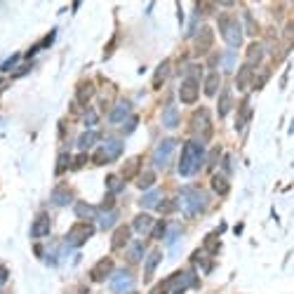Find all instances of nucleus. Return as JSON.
Here are the masks:
<instances>
[{
	"label": "nucleus",
	"mask_w": 294,
	"mask_h": 294,
	"mask_svg": "<svg viewBox=\"0 0 294 294\" xmlns=\"http://www.w3.org/2000/svg\"><path fill=\"white\" fill-rule=\"evenodd\" d=\"M202 160H205V148H202L200 141H186L184 151H181V158H179V174L181 177H193L198 170L202 167Z\"/></svg>",
	"instance_id": "nucleus-1"
},
{
	"label": "nucleus",
	"mask_w": 294,
	"mask_h": 294,
	"mask_svg": "<svg viewBox=\"0 0 294 294\" xmlns=\"http://www.w3.org/2000/svg\"><path fill=\"white\" fill-rule=\"evenodd\" d=\"M207 193L198 186H184L181 193H179V205L184 209L186 217H198L202 209L207 207Z\"/></svg>",
	"instance_id": "nucleus-2"
},
{
	"label": "nucleus",
	"mask_w": 294,
	"mask_h": 294,
	"mask_svg": "<svg viewBox=\"0 0 294 294\" xmlns=\"http://www.w3.org/2000/svg\"><path fill=\"white\" fill-rule=\"evenodd\" d=\"M217 24H219V31L224 36V40L231 45V49L240 47V43H243V29H240L238 21L233 17H228V14H219Z\"/></svg>",
	"instance_id": "nucleus-3"
},
{
	"label": "nucleus",
	"mask_w": 294,
	"mask_h": 294,
	"mask_svg": "<svg viewBox=\"0 0 294 294\" xmlns=\"http://www.w3.org/2000/svg\"><path fill=\"white\" fill-rule=\"evenodd\" d=\"M191 129L193 135L202 141H209L212 139V116H209L207 109H198L191 118Z\"/></svg>",
	"instance_id": "nucleus-4"
},
{
	"label": "nucleus",
	"mask_w": 294,
	"mask_h": 294,
	"mask_svg": "<svg viewBox=\"0 0 294 294\" xmlns=\"http://www.w3.org/2000/svg\"><path fill=\"white\" fill-rule=\"evenodd\" d=\"M94 235V226L90 224V221H78L75 226H71V231H68L66 235V245L71 247H83L87 243V240Z\"/></svg>",
	"instance_id": "nucleus-5"
},
{
	"label": "nucleus",
	"mask_w": 294,
	"mask_h": 294,
	"mask_svg": "<svg viewBox=\"0 0 294 294\" xmlns=\"http://www.w3.org/2000/svg\"><path fill=\"white\" fill-rule=\"evenodd\" d=\"M120 153H123V141L120 139H106L104 146L94 153V163H97V165H106V163H113V160L120 158Z\"/></svg>",
	"instance_id": "nucleus-6"
},
{
	"label": "nucleus",
	"mask_w": 294,
	"mask_h": 294,
	"mask_svg": "<svg viewBox=\"0 0 294 294\" xmlns=\"http://www.w3.org/2000/svg\"><path fill=\"white\" fill-rule=\"evenodd\" d=\"M212 45H215V31L209 26H202L200 31L196 33V38H193V52L198 57H202L212 49Z\"/></svg>",
	"instance_id": "nucleus-7"
},
{
	"label": "nucleus",
	"mask_w": 294,
	"mask_h": 294,
	"mask_svg": "<svg viewBox=\"0 0 294 294\" xmlns=\"http://www.w3.org/2000/svg\"><path fill=\"white\" fill-rule=\"evenodd\" d=\"M198 94H200V87H198L196 78H186L181 83V87H179V101L181 104H196Z\"/></svg>",
	"instance_id": "nucleus-8"
},
{
	"label": "nucleus",
	"mask_w": 294,
	"mask_h": 294,
	"mask_svg": "<svg viewBox=\"0 0 294 294\" xmlns=\"http://www.w3.org/2000/svg\"><path fill=\"white\" fill-rule=\"evenodd\" d=\"M132 285H135V276L129 273V271H118V273H113V278H111V292H129L132 289Z\"/></svg>",
	"instance_id": "nucleus-9"
},
{
	"label": "nucleus",
	"mask_w": 294,
	"mask_h": 294,
	"mask_svg": "<svg viewBox=\"0 0 294 294\" xmlns=\"http://www.w3.org/2000/svg\"><path fill=\"white\" fill-rule=\"evenodd\" d=\"M170 285H172V294H184L191 285H196V278L191 276L189 271H181V273H174L170 278Z\"/></svg>",
	"instance_id": "nucleus-10"
},
{
	"label": "nucleus",
	"mask_w": 294,
	"mask_h": 294,
	"mask_svg": "<svg viewBox=\"0 0 294 294\" xmlns=\"http://www.w3.org/2000/svg\"><path fill=\"white\" fill-rule=\"evenodd\" d=\"M129 113H132V104H129L127 99H123V101H118V104L111 109L109 123H111V125H123L125 120L129 118Z\"/></svg>",
	"instance_id": "nucleus-11"
},
{
	"label": "nucleus",
	"mask_w": 294,
	"mask_h": 294,
	"mask_svg": "<svg viewBox=\"0 0 294 294\" xmlns=\"http://www.w3.org/2000/svg\"><path fill=\"white\" fill-rule=\"evenodd\" d=\"M49 231H52V219H49V215H45V212L38 215L31 226V238L40 240V238H45V235H49Z\"/></svg>",
	"instance_id": "nucleus-12"
},
{
	"label": "nucleus",
	"mask_w": 294,
	"mask_h": 294,
	"mask_svg": "<svg viewBox=\"0 0 294 294\" xmlns=\"http://www.w3.org/2000/svg\"><path fill=\"white\" fill-rule=\"evenodd\" d=\"M111 273H113V259L106 257V259H101V261H99L92 271H90V278H92L94 282H104Z\"/></svg>",
	"instance_id": "nucleus-13"
},
{
	"label": "nucleus",
	"mask_w": 294,
	"mask_h": 294,
	"mask_svg": "<svg viewBox=\"0 0 294 294\" xmlns=\"http://www.w3.org/2000/svg\"><path fill=\"white\" fill-rule=\"evenodd\" d=\"M174 146H177V144H174V139H163V141H160L158 151H155V165H158V167L167 165V160H170Z\"/></svg>",
	"instance_id": "nucleus-14"
},
{
	"label": "nucleus",
	"mask_w": 294,
	"mask_h": 294,
	"mask_svg": "<svg viewBox=\"0 0 294 294\" xmlns=\"http://www.w3.org/2000/svg\"><path fill=\"white\" fill-rule=\"evenodd\" d=\"M129 233H132V228L129 226H118L116 233H113V238H111V250H120V247H125L129 243Z\"/></svg>",
	"instance_id": "nucleus-15"
},
{
	"label": "nucleus",
	"mask_w": 294,
	"mask_h": 294,
	"mask_svg": "<svg viewBox=\"0 0 294 294\" xmlns=\"http://www.w3.org/2000/svg\"><path fill=\"white\" fill-rule=\"evenodd\" d=\"M160 261H163V252H160L158 247L148 252V257H146V273H144V278H146V280H151V278H153V273H155V269L160 266Z\"/></svg>",
	"instance_id": "nucleus-16"
},
{
	"label": "nucleus",
	"mask_w": 294,
	"mask_h": 294,
	"mask_svg": "<svg viewBox=\"0 0 294 294\" xmlns=\"http://www.w3.org/2000/svg\"><path fill=\"white\" fill-rule=\"evenodd\" d=\"M153 224H155V221H153V217H151V215H137L132 228H135L139 235H148L151 228H153Z\"/></svg>",
	"instance_id": "nucleus-17"
},
{
	"label": "nucleus",
	"mask_w": 294,
	"mask_h": 294,
	"mask_svg": "<svg viewBox=\"0 0 294 294\" xmlns=\"http://www.w3.org/2000/svg\"><path fill=\"white\" fill-rule=\"evenodd\" d=\"M139 167H141L139 158H129L127 163L120 167V179H137L139 177Z\"/></svg>",
	"instance_id": "nucleus-18"
},
{
	"label": "nucleus",
	"mask_w": 294,
	"mask_h": 294,
	"mask_svg": "<svg viewBox=\"0 0 294 294\" xmlns=\"http://www.w3.org/2000/svg\"><path fill=\"white\" fill-rule=\"evenodd\" d=\"M71 198H73V193H71L68 186H57L55 193H52V200H55V205H59V207L71 205Z\"/></svg>",
	"instance_id": "nucleus-19"
},
{
	"label": "nucleus",
	"mask_w": 294,
	"mask_h": 294,
	"mask_svg": "<svg viewBox=\"0 0 294 294\" xmlns=\"http://www.w3.org/2000/svg\"><path fill=\"white\" fill-rule=\"evenodd\" d=\"M163 127H167V129H174L179 125V111H177V106H167L165 111H163Z\"/></svg>",
	"instance_id": "nucleus-20"
},
{
	"label": "nucleus",
	"mask_w": 294,
	"mask_h": 294,
	"mask_svg": "<svg viewBox=\"0 0 294 294\" xmlns=\"http://www.w3.org/2000/svg\"><path fill=\"white\" fill-rule=\"evenodd\" d=\"M170 71H172V64H170V59H165V62L160 64L158 68H155V73H153V87L158 90L163 83L167 80V75H170Z\"/></svg>",
	"instance_id": "nucleus-21"
},
{
	"label": "nucleus",
	"mask_w": 294,
	"mask_h": 294,
	"mask_svg": "<svg viewBox=\"0 0 294 294\" xmlns=\"http://www.w3.org/2000/svg\"><path fill=\"white\" fill-rule=\"evenodd\" d=\"M261 57H263V45L252 43L250 47H247V66L254 68L259 62H261Z\"/></svg>",
	"instance_id": "nucleus-22"
},
{
	"label": "nucleus",
	"mask_w": 294,
	"mask_h": 294,
	"mask_svg": "<svg viewBox=\"0 0 294 294\" xmlns=\"http://www.w3.org/2000/svg\"><path fill=\"white\" fill-rule=\"evenodd\" d=\"M212 189H215V193H219V196H226L228 189H231V184H228L226 174H212Z\"/></svg>",
	"instance_id": "nucleus-23"
},
{
	"label": "nucleus",
	"mask_w": 294,
	"mask_h": 294,
	"mask_svg": "<svg viewBox=\"0 0 294 294\" xmlns=\"http://www.w3.org/2000/svg\"><path fill=\"white\" fill-rule=\"evenodd\" d=\"M219 83H221L219 73H217V71H212V73L205 78V94H207V97H215V94L219 92Z\"/></svg>",
	"instance_id": "nucleus-24"
},
{
	"label": "nucleus",
	"mask_w": 294,
	"mask_h": 294,
	"mask_svg": "<svg viewBox=\"0 0 294 294\" xmlns=\"http://www.w3.org/2000/svg\"><path fill=\"white\" fill-rule=\"evenodd\" d=\"M75 215L87 221V219H94V217L99 215V209L94 207V205H90V202H78V205H75Z\"/></svg>",
	"instance_id": "nucleus-25"
},
{
	"label": "nucleus",
	"mask_w": 294,
	"mask_h": 294,
	"mask_svg": "<svg viewBox=\"0 0 294 294\" xmlns=\"http://www.w3.org/2000/svg\"><path fill=\"white\" fill-rule=\"evenodd\" d=\"M99 141V135L94 132V129H90V132H85V135H80V139H78V146H80V151L85 153L87 148H92L94 144Z\"/></svg>",
	"instance_id": "nucleus-26"
},
{
	"label": "nucleus",
	"mask_w": 294,
	"mask_h": 294,
	"mask_svg": "<svg viewBox=\"0 0 294 294\" xmlns=\"http://www.w3.org/2000/svg\"><path fill=\"white\" fill-rule=\"evenodd\" d=\"M94 97V85L92 83H83V85L78 87V104H90V99Z\"/></svg>",
	"instance_id": "nucleus-27"
},
{
	"label": "nucleus",
	"mask_w": 294,
	"mask_h": 294,
	"mask_svg": "<svg viewBox=\"0 0 294 294\" xmlns=\"http://www.w3.org/2000/svg\"><path fill=\"white\" fill-rule=\"evenodd\" d=\"M252 71H254V68L252 66H243L240 68V73H238V78H235V85H238V90H247V87H250V78H252Z\"/></svg>",
	"instance_id": "nucleus-28"
},
{
	"label": "nucleus",
	"mask_w": 294,
	"mask_h": 294,
	"mask_svg": "<svg viewBox=\"0 0 294 294\" xmlns=\"http://www.w3.org/2000/svg\"><path fill=\"white\" fill-rule=\"evenodd\" d=\"M228 111H231V92L228 90H224L219 97V106H217V113H219V118H226Z\"/></svg>",
	"instance_id": "nucleus-29"
},
{
	"label": "nucleus",
	"mask_w": 294,
	"mask_h": 294,
	"mask_svg": "<svg viewBox=\"0 0 294 294\" xmlns=\"http://www.w3.org/2000/svg\"><path fill=\"white\" fill-rule=\"evenodd\" d=\"M153 184H155V172L153 170L141 172L139 177H137V186H139V189H151Z\"/></svg>",
	"instance_id": "nucleus-30"
},
{
	"label": "nucleus",
	"mask_w": 294,
	"mask_h": 294,
	"mask_svg": "<svg viewBox=\"0 0 294 294\" xmlns=\"http://www.w3.org/2000/svg\"><path fill=\"white\" fill-rule=\"evenodd\" d=\"M155 207H158V215L167 217V215H172V212L177 209V200H174V198H165V200H160Z\"/></svg>",
	"instance_id": "nucleus-31"
},
{
	"label": "nucleus",
	"mask_w": 294,
	"mask_h": 294,
	"mask_svg": "<svg viewBox=\"0 0 294 294\" xmlns=\"http://www.w3.org/2000/svg\"><path fill=\"white\" fill-rule=\"evenodd\" d=\"M160 200H163V198H160V191H148L146 196L139 200V205L141 207H155Z\"/></svg>",
	"instance_id": "nucleus-32"
},
{
	"label": "nucleus",
	"mask_w": 294,
	"mask_h": 294,
	"mask_svg": "<svg viewBox=\"0 0 294 294\" xmlns=\"http://www.w3.org/2000/svg\"><path fill=\"white\" fill-rule=\"evenodd\" d=\"M247 120H250V106H247V101H243L238 111V129H245Z\"/></svg>",
	"instance_id": "nucleus-33"
},
{
	"label": "nucleus",
	"mask_w": 294,
	"mask_h": 294,
	"mask_svg": "<svg viewBox=\"0 0 294 294\" xmlns=\"http://www.w3.org/2000/svg\"><path fill=\"white\" fill-rule=\"evenodd\" d=\"M144 257V243H132L129 247V261H139Z\"/></svg>",
	"instance_id": "nucleus-34"
},
{
	"label": "nucleus",
	"mask_w": 294,
	"mask_h": 294,
	"mask_svg": "<svg viewBox=\"0 0 294 294\" xmlns=\"http://www.w3.org/2000/svg\"><path fill=\"white\" fill-rule=\"evenodd\" d=\"M120 186H123L120 177H116V174L106 177V189H109V193H113V191H120Z\"/></svg>",
	"instance_id": "nucleus-35"
},
{
	"label": "nucleus",
	"mask_w": 294,
	"mask_h": 294,
	"mask_svg": "<svg viewBox=\"0 0 294 294\" xmlns=\"http://www.w3.org/2000/svg\"><path fill=\"white\" fill-rule=\"evenodd\" d=\"M165 228H167L165 221H158V224H153V228H151V235H153L155 240H163L165 238Z\"/></svg>",
	"instance_id": "nucleus-36"
},
{
	"label": "nucleus",
	"mask_w": 294,
	"mask_h": 294,
	"mask_svg": "<svg viewBox=\"0 0 294 294\" xmlns=\"http://www.w3.org/2000/svg\"><path fill=\"white\" fill-rule=\"evenodd\" d=\"M19 59H21V55H19V52H14V55L10 57V59H5V62H3V66H0V71H12V66L19 62Z\"/></svg>",
	"instance_id": "nucleus-37"
},
{
	"label": "nucleus",
	"mask_w": 294,
	"mask_h": 294,
	"mask_svg": "<svg viewBox=\"0 0 294 294\" xmlns=\"http://www.w3.org/2000/svg\"><path fill=\"white\" fill-rule=\"evenodd\" d=\"M68 160H71V155H68V153L59 155V163H57V174H62L66 167H71V163H68Z\"/></svg>",
	"instance_id": "nucleus-38"
},
{
	"label": "nucleus",
	"mask_w": 294,
	"mask_h": 294,
	"mask_svg": "<svg viewBox=\"0 0 294 294\" xmlns=\"http://www.w3.org/2000/svg\"><path fill=\"white\" fill-rule=\"evenodd\" d=\"M113 205H116V198H113V193H106L104 202H101V212H109V209H113Z\"/></svg>",
	"instance_id": "nucleus-39"
},
{
	"label": "nucleus",
	"mask_w": 294,
	"mask_h": 294,
	"mask_svg": "<svg viewBox=\"0 0 294 294\" xmlns=\"http://www.w3.org/2000/svg\"><path fill=\"white\" fill-rule=\"evenodd\" d=\"M83 120H85L87 127H94L99 118H97V113H94V111H85V118H83Z\"/></svg>",
	"instance_id": "nucleus-40"
},
{
	"label": "nucleus",
	"mask_w": 294,
	"mask_h": 294,
	"mask_svg": "<svg viewBox=\"0 0 294 294\" xmlns=\"http://www.w3.org/2000/svg\"><path fill=\"white\" fill-rule=\"evenodd\" d=\"M233 62H235V52H233V49H228L226 57H224V68H226V71H231V64Z\"/></svg>",
	"instance_id": "nucleus-41"
},
{
	"label": "nucleus",
	"mask_w": 294,
	"mask_h": 294,
	"mask_svg": "<svg viewBox=\"0 0 294 294\" xmlns=\"http://www.w3.org/2000/svg\"><path fill=\"white\" fill-rule=\"evenodd\" d=\"M167 289H170V278H165V280L160 282L158 287H155V289H153V294H165V292H167Z\"/></svg>",
	"instance_id": "nucleus-42"
},
{
	"label": "nucleus",
	"mask_w": 294,
	"mask_h": 294,
	"mask_svg": "<svg viewBox=\"0 0 294 294\" xmlns=\"http://www.w3.org/2000/svg\"><path fill=\"white\" fill-rule=\"evenodd\" d=\"M85 163H87V155H85V153H80L78 158H75V163H73V165H71V167H73V170H80V167L85 165Z\"/></svg>",
	"instance_id": "nucleus-43"
},
{
	"label": "nucleus",
	"mask_w": 294,
	"mask_h": 294,
	"mask_svg": "<svg viewBox=\"0 0 294 294\" xmlns=\"http://www.w3.org/2000/svg\"><path fill=\"white\" fill-rule=\"evenodd\" d=\"M7 276H10V271H7L5 266H0V285H3V282H7Z\"/></svg>",
	"instance_id": "nucleus-44"
},
{
	"label": "nucleus",
	"mask_w": 294,
	"mask_h": 294,
	"mask_svg": "<svg viewBox=\"0 0 294 294\" xmlns=\"http://www.w3.org/2000/svg\"><path fill=\"white\" fill-rule=\"evenodd\" d=\"M135 123H137V118H127V125H125V132H132V129H135Z\"/></svg>",
	"instance_id": "nucleus-45"
},
{
	"label": "nucleus",
	"mask_w": 294,
	"mask_h": 294,
	"mask_svg": "<svg viewBox=\"0 0 294 294\" xmlns=\"http://www.w3.org/2000/svg\"><path fill=\"white\" fill-rule=\"evenodd\" d=\"M111 224H113V217H106V219L101 221V228H109Z\"/></svg>",
	"instance_id": "nucleus-46"
},
{
	"label": "nucleus",
	"mask_w": 294,
	"mask_h": 294,
	"mask_svg": "<svg viewBox=\"0 0 294 294\" xmlns=\"http://www.w3.org/2000/svg\"><path fill=\"white\" fill-rule=\"evenodd\" d=\"M80 294H90V292H87V289H83V292H80Z\"/></svg>",
	"instance_id": "nucleus-47"
},
{
	"label": "nucleus",
	"mask_w": 294,
	"mask_h": 294,
	"mask_svg": "<svg viewBox=\"0 0 294 294\" xmlns=\"http://www.w3.org/2000/svg\"><path fill=\"white\" fill-rule=\"evenodd\" d=\"M127 294H137V292H127Z\"/></svg>",
	"instance_id": "nucleus-48"
}]
</instances>
